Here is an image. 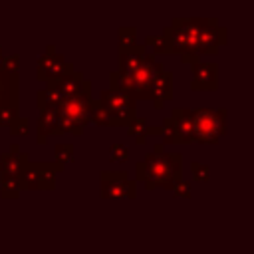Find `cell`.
Returning a JSON list of instances; mask_svg holds the SVG:
<instances>
[{"instance_id": "1", "label": "cell", "mask_w": 254, "mask_h": 254, "mask_svg": "<svg viewBox=\"0 0 254 254\" xmlns=\"http://www.w3.org/2000/svg\"><path fill=\"white\" fill-rule=\"evenodd\" d=\"M183 179V155L181 153H145V157L135 165V181L143 183L147 190L171 187Z\"/></svg>"}, {"instance_id": "2", "label": "cell", "mask_w": 254, "mask_h": 254, "mask_svg": "<svg viewBox=\"0 0 254 254\" xmlns=\"http://www.w3.org/2000/svg\"><path fill=\"white\" fill-rule=\"evenodd\" d=\"M204 18H173L161 32V40L169 54H179L185 64H196L200 58L196 54L198 32Z\"/></svg>"}, {"instance_id": "3", "label": "cell", "mask_w": 254, "mask_h": 254, "mask_svg": "<svg viewBox=\"0 0 254 254\" xmlns=\"http://www.w3.org/2000/svg\"><path fill=\"white\" fill-rule=\"evenodd\" d=\"M163 64L157 60V56L153 54H145L143 64L139 65V69L127 77H121L117 71L109 73V89L131 95L135 101L139 99H151V85L155 81V77L163 71Z\"/></svg>"}, {"instance_id": "4", "label": "cell", "mask_w": 254, "mask_h": 254, "mask_svg": "<svg viewBox=\"0 0 254 254\" xmlns=\"http://www.w3.org/2000/svg\"><path fill=\"white\" fill-rule=\"evenodd\" d=\"M192 127H194V143L216 145L220 137L226 135V109L224 107L192 109Z\"/></svg>"}, {"instance_id": "5", "label": "cell", "mask_w": 254, "mask_h": 254, "mask_svg": "<svg viewBox=\"0 0 254 254\" xmlns=\"http://www.w3.org/2000/svg\"><path fill=\"white\" fill-rule=\"evenodd\" d=\"M95 101L109 113L115 127H127L137 117V101L131 95H125L107 87V89H101Z\"/></svg>"}, {"instance_id": "6", "label": "cell", "mask_w": 254, "mask_h": 254, "mask_svg": "<svg viewBox=\"0 0 254 254\" xmlns=\"http://www.w3.org/2000/svg\"><path fill=\"white\" fill-rule=\"evenodd\" d=\"M64 169L54 161H28L20 173L22 190H52L56 187V175Z\"/></svg>"}, {"instance_id": "7", "label": "cell", "mask_w": 254, "mask_h": 254, "mask_svg": "<svg viewBox=\"0 0 254 254\" xmlns=\"http://www.w3.org/2000/svg\"><path fill=\"white\" fill-rule=\"evenodd\" d=\"M18 91H20L18 73H8L0 64V127H10L20 117Z\"/></svg>"}, {"instance_id": "8", "label": "cell", "mask_w": 254, "mask_h": 254, "mask_svg": "<svg viewBox=\"0 0 254 254\" xmlns=\"http://www.w3.org/2000/svg\"><path fill=\"white\" fill-rule=\"evenodd\" d=\"M99 196L103 200L137 198V181L129 179L125 171H101L99 173Z\"/></svg>"}, {"instance_id": "9", "label": "cell", "mask_w": 254, "mask_h": 254, "mask_svg": "<svg viewBox=\"0 0 254 254\" xmlns=\"http://www.w3.org/2000/svg\"><path fill=\"white\" fill-rule=\"evenodd\" d=\"M71 71H75L73 64L67 62L64 58V54L56 52V46L54 44H48L46 46V52L36 62V77H38V81L50 83L54 79H60L62 75L71 73Z\"/></svg>"}, {"instance_id": "10", "label": "cell", "mask_w": 254, "mask_h": 254, "mask_svg": "<svg viewBox=\"0 0 254 254\" xmlns=\"http://www.w3.org/2000/svg\"><path fill=\"white\" fill-rule=\"evenodd\" d=\"M93 101H95V97L91 95V87H89L83 93H79V95H75L71 99H65L60 105L58 113L64 119H67L77 131H83V127L87 123H91V107H93Z\"/></svg>"}, {"instance_id": "11", "label": "cell", "mask_w": 254, "mask_h": 254, "mask_svg": "<svg viewBox=\"0 0 254 254\" xmlns=\"http://www.w3.org/2000/svg\"><path fill=\"white\" fill-rule=\"evenodd\" d=\"M226 44V28L220 26L216 18H204V24L198 32L196 40V54L206 56V54H218V48Z\"/></svg>"}, {"instance_id": "12", "label": "cell", "mask_w": 254, "mask_h": 254, "mask_svg": "<svg viewBox=\"0 0 254 254\" xmlns=\"http://www.w3.org/2000/svg\"><path fill=\"white\" fill-rule=\"evenodd\" d=\"M46 87L54 89L65 101V99H71V97L83 93L85 89H89L91 87V81L89 79H83V73L75 69V71H71L67 75H62L60 79H54V81L46 83Z\"/></svg>"}, {"instance_id": "13", "label": "cell", "mask_w": 254, "mask_h": 254, "mask_svg": "<svg viewBox=\"0 0 254 254\" xmlns=\"http://www.w3.org/2000/svg\"><path fill=\"white\" fill-rule=\"evenodd\" d=\"M192 91H216L218 89V65L214 62L198 60L192 64Z\"/></svg>"}, {"instance_id": "14", "label": "cell", "mask_w": 254, "mask_h": 254, "mask_svg": "<svg viewBox=\"0 0 254 254\" xmlns=\"http://www.w3.org/2000/svg\"><path fill=\"white\" fill-rule=\"evenodd\" d=\"M171 121L175 129L177 145H190L194 143V127H192V109L185 107H173L171 109Z\"/></svg>"}, {"instance_id": "15", "label": "cell", "mask_w": 254, "mask_h": 254, "mask_svg": "<svg viewBox=\"0 0 254 254\" xmlns=\"http://www.w3.org/2000/svg\"><path fill=\"white\" fill-rule=\"evenodd\" d=\"M145 54H147V48H145L143 44H135V46H131V48L119 50V60H117L119 67H117V73H119L121 77H127V75L135 73V71L139 69V65L143 64Z\"/></svg>"}, {"instance_id": "16", "label": "cell", "mask_w": 254, "mask_h": 254, "mask_svg": "<svg viewBox=\"0 0 254 254\" xmlns=\"http://www.w3.org/2000/svg\"><path fill=\"white\" fill-rule=\"evenodd\" d=\"M28 161H30V155L24 153L18 143H12L8 151L0 153V173L2 175H20Z\"/></svg>"}, {"instance_id": "17", "label": "cell", "mask_w": 254, "mask_h": 254, "mask_svg": "<svg viewBox=\"0 0 254 254\" xmlns=\"http://www.w3.org/2000/svg\"><path fill=\"white\" fill-rule=\"evenodd\" d=\"M58 111L56 109H42L38 113V121H36V141L38 145H44L48 141V137H58L60 127H58Z\"/></svg>"}, {"instance_id": "18", "label": "cell", "mask_w": 254, "mask_h": 254, "mask_svg": "<svg viewBox=\"0 0 254 254\" xmlns=\"http://www.w3.org/2000/svg\"><path fill=\"white\" fill-rule=\"evenodd\" d=\"M171 99H173V73L163 69L151 85V101L155 109H163L165 101H171Z\"/></svg>"}, {"instance_id": "19", "label": "cell", "mask_w": 254, "mask_h": 254, "mask_svg": "<svg viewBox=\"0 0 254 254\" xmlns=\"http://www.w3.org/2000/svg\"><path fill=\"white\" fill-rule=\"evenodd\" d=\"M22 192V181L20 175H2L0 173V198L14 200Z\"/></svg>"}, {"instance_id": "20", "label": "cell", "mask_w": 254, "mask_h": 254, "mask_svg": "<svg viewBox=\"0 0 254 254\" xmlns=\"http://www.w3.org/2000/svg\"><path fill=\"white\" fill-rule=\"evenodd\" d=\"M62 103H64V99L54 89H50V87H42L36 93V105H38L40 111L42 109H56L58 111Z\"/></svg>"}, {"instance_id": "21", "label": "cell", "mask_w": 254, "mask_h": 254, "mask_svg": "<svg viewBox=\"0 0 254 254\" xmlns=\"http://www.w3.org/2000/svg\"><path fill=\"white\" fill-rule=\"evenodd\" d=\"M75 161V149L69 143H60L54 147V163L60 165L62 169H65V165Z\"/></svg>"}, {"instance_id": "22", "label": "cell", "mask_w": 254, "mask_h": 254, "mask_svg": "<svg viewBox=\"0 0 254 254\" xmlns=\"http://www.w3.org/2000/svg\"><path fill=\"white\" fill-rule=\"evenodd\" d=\"M117 36H119V50L131 48L137 44V28L135 26H119Z\"/></svg>"}, {"instance_id": "23", "label": "cell", "mask_w": 254, "mask_h": 254, "mask_svg": "<svg viewBox=\"0 0 254 254\" xmlns=\"http://www.w3.org/2000/svg\"><path fill=\"white\" fill-rule=\"evenodd\" d=\"M91 121H93L95 125H99V127H115V123H113V119L109 117V113H107L97 101H93V107H91Z\"/></svg>"}, {"instance_id": "24", "label": "cell", "mask_w": 254, "mask_h": 254, "mask_svg": "<svg viewBox=\"0 0 254 254\" xmlns=\"http://www.w3.org/2000/svg\"><path fill=\"white\" fill-rule=\"evenodd\" d=\"M190 175L196 183H206L210 179V167L206 163H198V161H192L190 163Z\"/></svg>"}, {"instance_id": "25", "label": "cell", "mask_w": 254, "mask_h": 254, "mask_svg": "<svg viewBox=\"0 0 254 254\" xmlns=\"http://www.w3.org/2000/svg\"><path fill=\"white\" fill-rule=\"evenodd\" d=\"M109 161L127 163V161H129V149H127L123 143H113V145H109Z\"/></svg>"}, {"instance_id": "26", "label": "cell", "mask_w": 254, "mask_h": 254, "mask_svg": "<svg viewBox=\"0 0 254 254\" xmlns=\"http://www.w3.org/2000/svg\"><path fill=\"white\" fill-rule=\"evenodd\" d=\"M28 133H30V119L20 115V117L10 125V135H12V137H26Z\"/></svg>"}, {"instance_id": "27", "label": "cell", "mask_w": 254, "mask_h": 254, "mask_svg": "<svg viewBox=\"0 0 254 254\" xmlns=\"http://www.w3.org/2000/svg\"><path fill=\"white\" fill-rule=\"evenodd\" d=\"M147 125H149V123H147V117L137 115V117L127 125V135H131V137H143Z\"/></svg>"}, {"instance_id": "28", "label": "cell", "mask_w": 254, "mask_h": 254, "mask_svg": "<svg viewBox=\"0 0 254 254\" xmlns=\"http://www.w3.org/2000/svg\"><path fill=\"white\" fill-rule=\"evenodd\" d=\"M161 137H163V145H177V139H175V129H173V121L171 117L167 115L161 123Z\"/></svg>"}, {"instance_id": "29", "label": "cell", "mask_w": 254, "mask_h": 254, "mask_svg": "<svg viewBox=\"0 0 254 254\" xmlns=\"http://www.w3.org/2000/svg\"><path fill=\"white\" fill-rule=\"evenodd\" d=\"M143 46L145 48H151L153 50L151 52L153 56H157V54H169L167 48H165V44H163V40H161V36H147Z\"/></svg>"}, {"instance_id": "30", "label": "cell", "mask_w": 254, "mask_h": 254, "mask_svg": "<svg viewBox=\"0 0 254 254\" xmlns=\"http://www.w3.org/2000/svg\"><path fill=\"white\" fill-rule=\"evenodd\" d=\"M190 190H192V185H190L189 181H185V179L177 181V183L171 187V192H173L175 196H183V198H190Z\"/></svg>"}, {"instance_id": "31", "label": "cell", "mask_w": 254, "mask_h": 254, "mask_svg": "<svg viewBox=\"0 0 254 254\" xmlns=\"http://www.w3.org/2000/svg\"><path fill=\"white\" fill-rule=\"evenodd\" d=\"M0 64H2V67H4L8 73H18V71H20V56H18V54L4 56Z\"/></svg>"}, {"instance_id": "32", "label": "cell", "mask_w": 254, "mask_h": 254, "mask_svg": "<svg viewBox=\"0 0 254 254\" xmlns=\"http://www.w3.org/2000/svg\"><path fill=\"white\" fill-rule=\"evenodd\" d=\"M153 153H165V145H163V143H157V145L153 147Z\"/></svg>"}, {"instance_id": "33", "label": "cell", "mask_w": 254, "mask_h": 254, "mask_svg": "<svg viewBox=\"0 0 254 254\" xmlns=\"http://www.w3.org/2000/svg\"><path fill=\"white\" fill-rule=\"evenodd\" d=\"M135 141H137V145H145L147 143V137L143 135V137H135Z\"/></svg>"}, {"instance_id": "34", "label": "cell", "mask_w": 254, "mask_h": 254, "mask_svg": "<svg viewBox=\"0 0 254 254\" xmlns=\"http://www.w3.org/2000/svg\"><path fill=\"white\" fill-rule=\"evenodd\" d=\"M2 58H4V54H2V46H0V62H2Z\"/></svg>"}]
</instances>
